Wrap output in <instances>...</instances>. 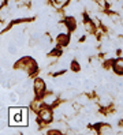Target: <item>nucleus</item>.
Masks as SVG:
<instances>
[{"instance_id":"obj_1","label":"nucleus","mask_w":123,"mask_h":135,"mask_svg":"<svg viewBox=\"0 0 123 135\" xmlns=\"http://www.w3.org/2000/svg\"><path fill=\"white\" fill-rule=\"evenodd\" d=\"M29 116L26 108H11L10 109V124L12 127L28 126Z\"/></svg>"},{"instance_id":"obj_2","label":"nucleus","mask_w":123,"mask_h":135,"mask_svg":"<svg viewBox=\"0 0 123 135\" xmlns=\"http://www.w3.org/2000/svg\"><path fill=\"white\" fill-rule=\"evenodd\" d=\"M40 116H41V119H43L44 122H49L52 119V110L45 107V108H43L40 110Z\"/></svg>"},{"instance_id":"obj_3","label":"nucleus","mask_w":123,"mask_h":135,"mask_svg":"<svg viewBox=\"0 0 123 135\" xmlns=\"http://www.w3.org/2000/svg\"><path fill=\"white\" fill-rule=\"evenodd\" d=\"M44 89H45V83H44V81H41V79H37V81L34 82V91H36V94H40L44 91Z\"/></svg>"},{"instance_id":"obj_4","label":"nucleus","mask_w":123,"mask_h":135,"mask_svg":"<svg viewBox=\"0 0 123 135\" xmlns=\"http://www.w3.org/2000/svg\"><path fill=\"white\" fill-rule=\"evenodd\" d=\"M113 71L116 74L123 75V59H118L116 61L113 63Z\"/></svg>"},{"instance_id":"obj_5","label":"nucleus","mask_w":123,"mask_h":135,"mask_svg":"<svg viewBox=\"0 0 123 135\" xmlns=\"http://www.w3.org/2000/svg\"><path fill=\"white\" fill-rule=\"evenodd\" d=\"M57 44H59V45H67L69 44V36L62 33L59 37H57Z\"/></svg>"},{"instance_id":"obj_6","label":"nucleus","mask_w":123,"mask_h":135,"mask_svg":"<svg viewBox=\"0 0 123 135\" xmlns=\"http://www.w3.org/2000/svg\"><path fill=\"white\" fill-rule=\"evenodd\" d=\"M75 94H77V90H75V89H69V90H66V91L63 93V98H66V100L72 98Z\"/></svg>"},{"instance_id":"obj_7","label":"nucleus","mask_w":123,"mask_h":135,"mask_svg":"<svg viewBox=\"0 0 123 135\" xmlns=\"http://www.w3.org/2000/svg\"><path fill=\"white\" fill-rule=\"evenodd\" d=\"M98 132L100 134H110V132H112V130L108 124H101L100 128H98Z\"/></svg>"},{"instance_id":"obj_8","label":"nucleus","mask_w":123,"mask_h":135,"mask_svg":"<svg viewBox=\"0 0 123 135\" xmlns=\"http://www.w3.org/2000/svg\"><path fill=\"white\" fill-rule=\"evenodd\" d=\"M55 100H56V96H55V94H49L48 97L44 98V104H45V105H51L52 102H55Z\"/></svg>"},{"instance_id":"obj_9","label":"nucleus","mask_w":123,"mask_h":135,"mask_svg":"<svg viewBox=\"0 0 123 135\" xmlns=\"http://www.w3.org/2000/svg\"><path fill=\"white\" fill-rule=\"evenodd\" d=\"M18 91H12L11 94H10V100L12 101V102H16V101H18Z\"/></svg>"},{"instance_id":"obj_10","label":"nucleus","mask_w":123,"mask_h":135,"mask_svg":"<svg viewBox=\"0 0 123 135\" xmlns=\"http://www.w3.org/2000/svg\"><path fill=\"white\" fill-rule=\"evenodd\" d=\"M8 52L10 53H16V44H10L8 45Z\"/></svg>"},{"instance_id":"obj_11","label":"nucleus","mask_w":123,"mask_h":135,"mask_svg":"<svg viewBox=\"0 0 123 135\" xmlns=\"http://www.w3.org/2000/svg\"><path fill=\"white\" fill-rule=\"evenodd\" d=\"M67 2H69V0H55V4H56L57 7H63Z\"/></svg>"}]
</instances>
